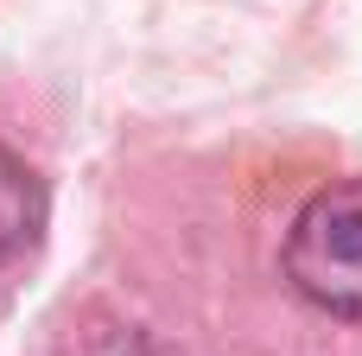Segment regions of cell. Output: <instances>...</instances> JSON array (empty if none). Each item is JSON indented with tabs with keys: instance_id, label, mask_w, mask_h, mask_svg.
I'll return each instance as SVG.
<instances>
[{
	"instance_id": "obj_2",
	"label": "cell",
	"mask_w": 362,
	"mask_h": 356,
	"mask_svg": "<svg viewBox=\"0 0 362 356\" xmlns=\"http://www.w3.org/2000/svg\"><path fill=\"white\" fill-rule=\"evenodd\" d=\"M45 223V191L32 178V166L19 153L0 147V261H13Z\"/></svg>"
},
{
	"instance_id": "obj_1",
	"label": "cell",
	"mask_w": 362,
	"mask_h": 356,
	"mask_svg": "<svg viewBox=\"0 0 362 356\" xmlns=\"http://www.w3.org/2000/svg\"><path fill=\"white\" fill-rule=\"evenodd\" d=\"M286 280L325 318L362 325V178L325 185L286 229Z\"/></svg>"
},
{
	"instance_id": "obj_3",
	"label": "cell",
	"mask_w": 362,
	"mask_h": 356,
	"mask_svg": "<svg viewBox=\"0 0 362 356\" xmlns=\"http://www.w3.org/2000/svg\"><path fill=\"white\" fill-rule=\"evenodd\" d=\"M70 356H185V350L165 344V338H146V331H95V338H83Z\"/></svg>"
}]
</instances>
